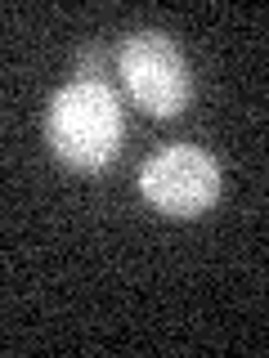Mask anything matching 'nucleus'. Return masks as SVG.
Wrapping results in <instances>:
<instances>
[{
	"instance_id": "obj_1",
	"label": "nucleus",
	"mask_w": 269,
	"mask_h": 358,
	"mask_svg": "<svg viewBox=\"0 0 269 358\" xmlns=\"http://www.w3.org/2000/svg\"><path fill=\"white\" fill-rule=\"evenodd\" d=\"M121 108L108 81H72L45 108V143L72 171H104L121 152Z\"/></svg>"
},
{
	"instance_id": "obj_2",
	"label": "nucleus",
	"mask_w": 269,
	"mask_h": 358,
	"mask_svg": "<svg viewBox=\"0 0 269 358\" xmlns=\"http://www.w3.org/2000/svg\"><path fill=\"white\" fill-rule=\"evenodd\" d=\"M117 72L126 81L130 99L149 117L166 121V117H179L188 108L193 72H188L184 50L166 31H134V36H126L117 50Z\"/></svg>"
},
{
	"instance_id": "obj_3",
	"label": "nucleus",
	"mask_w": 269,
	"mask_h": 358,
	"mask_svg": "<svg viewBox=\"0 0 269 358\" xmlns=\"http://www.w3.org/2000/svg\"><path fill=\"white\" fill-rule=\"evenodd\" d=\"M139 193L171 220H198L220 197V162L207 148L171 143L139 166Z\"/></svg>"
}]
</instances>
